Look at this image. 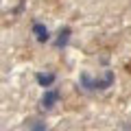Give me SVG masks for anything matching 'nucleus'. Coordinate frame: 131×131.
Wrapping results in <instances>:
<instances>
[{
  "mask_svg": "<svg viewBox=\"0 0 131 131\" xmlns=\"http://www.w3.org/2000/svg\"><path fill=\"white\" fill-rule=\"evenodd\" d=\"M114 85V72L112 70H105L103 77H90V72H83L81 74V88L88 90V92H105Z\"/></svg>",
  "mask_w": 131,
  "mask_h": 131,
  "instance_id": "1",
  "label": "nucleus"
},
{
  "mask_svg": "<svg viewBox=\"0 0 131 131\" xmlns=\"http://www.w3.org/2000/svg\"><path fill=\"white\" fill-rule=\"evenodd\" d=\"M33 35H35V39H37L39 44H44V42H48V39H50L48 28L44 26L42 22H35V24H33Z\"/></svg>",
  "mask_w": 131,
  "mask_h": 131,
  "instance_id": "3",
  "label": "nucleus"
},
{
  "mask_svg": "<svg viewBox=\"0 0 131 131\" xmlns=\"http://www.w3.org/2000/svg\"><path fill=\"white\" fill-rule=\"evenodd\" d=\"M55 72H37V74H35V81H37L39 85H42V88H50L52 83H55Z\"/></svg>",
  "mask_w": 131,
  "mask_h": 131,
  "instance_id": "4",
  "label": "nucleus"
},
{
  "mask_svg": "<svg viewBox=\"0 0 131 131\" xmlns=\"http://www.w3.org/2000/svg\"><path fill=\"white\" fill-rule=\"evenodd\" d=\"M70 33H72L70 26H63V28L59 31V37H57L55 46H57V48H66V46H68V42H70Z\"/></svg>",
  "mask_w": 131,
  "mask_h": 131,
  "instance_id": "5",
  "label": "nucleus"
},
{
  "mask_svg": "<svg viewBox=\"0 0 131 131\" xmlns=\"http://www.w3.org/2000/svg\"><path fill=\"white\" fill-rule=\"evenodd\" d=\"M59 90H46L42 96V109H52L57 105V101H59Z\"/></svg>",
  "mask_w": 131,
  "mask_h": 131,
  "instance_id": "2",
  "label": "nucleus"
},
{
  "mask_svg": "<svg viewBox=\"0 0 131 131\" xmlns=\"http://www.w3.org/2000/svg\"><path fill=\"white\" fill-rule=\"evenodd\" d=\"M35 131H44V127H37V129H35Z\"/></svg>",
  "mask_w": 131,
  "mask_h": 131,
  "instance_id": "6",
  "label": "nucleus"
}]
</instances>
